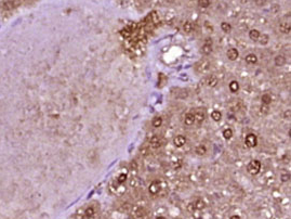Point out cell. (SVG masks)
Here are the masks:
<instances>
[{
    "mask_svg": "<svg viewBox=\"0 0 291 219\" xmlns=\"http://www.w3.org/2000/svg\"><path fill=\"white\" fill-rule=\"evenodd\" d=\"M185 143H186V138L182 135L177 136V137L173 139V144L177 148H182L183 145H185Z\"/></svg>",
    "mask_w": 291,
    "mask_h": 219,
    "instance_id": "8",
    "label": "cell"
},
{
    "mask_svg": "<svg viewBox=\"0 0 291 219\" xmlns=\"http://www.w3.org/2000/svg\"><path fill=\"white\" fill-rule=\"evenodd\" d=\"M152 125H153V127H155V128H158V127H160L161 125H163V118L159 117V116L155 117L152 122Z\"/></svg>",
    "mask_w": 291,
    "mask_h": 219,
    "instance_id": "23",
    "label": "cell"
},
{
    "mask_svg": "<svg viewBox=\"0 0 291 219\" xmlns=\"http://www.w3.org/2000/svg\"><path fill=\"white\" fill-rule=\"evenodd\" d=\"M195 117V123L196 124H201L203 122V119L206 118V114L205 112H201V111H198L194 114Z\"/></svg>",
    "mask_w": 291,
    "mask_h": 219,
    "instance_id": "12",
    "label": "cell"
},
{
    "mask_svg": "<svg viewBox=\"0 0 291 219\" xmlns=\"http://www.w3.org/2000/svg\"><path fill=\"white\" fill-rule=\"evenodd\" d=\"M94 214H95V211H94V208H93V207H88V208L86 209V216L88 218L93 217Z\"/></svg>",
    "mask_w": 291,
    "mask_h": 219,
    "instance_id": "27",
    "label": "cell"
},
{
    "mask_svg": "<svg viewBox=\"0 0 291 219\" xmlns=\"http://www.w3.org/2000/svg\"><path fill=\"white\" fill-rule=\"evenodd\" d=\"M246 62L248 63V64H255V63L258 62V58L255 55H253V53H250V55H248L245 58Z\"/></svg>",
    "mask_w": 291,
    "mask_h": 219,
    "instance_id": "16",
    "label": "cell"
},
{
    "mask_svg": "<svg viewBox=\"0 0 291 219\" xmlns=\"http://www.w3.org/2000/svg\"><path fill=\"white\" fill-rule=\"evenodd\" d=\"M226 55H227V58H228V60L235 61L236 59L238 58L239 53H238V51H237V49H235V48H231V49H228V50H227Z\"/></svg>",
    "mask_w": 291,
    "mask_h": 219,
    "instance_id": "10",
    "label": "cell"
},
{
    "mask_svg": "<svg viewBox=\"0 0 291 219\" xmlns=\"http://www.w3.org/2000/svg\"><path fill=\"white\" fill-rule=\"evenodd\" d=\"M218 82H219V79H218V77L214 76V75H210V76H208L207 78H206V84H207L208 87H211V88L217 86Z\"/></svg>",
    "mask_w": 291,
    "mask_h": 219,
    "instance_id": "9",
    "label": "cell"
},
{
    "mask_svg": "<svg viewBox=\"0 0 291 219\" xmlns=\"http://www.w3.org/2000/svg\"><path fill=\"white\" fill-rule=\"evenodd\" d=\"M121 35H123V37H129L131 35V32L129 30V28H125V29H123V32H121Z\"/></svg>",
    "mask_w": 291,
    "mask_h": 219,
    "instance_id": "31",
    "label": "cell"
},
{
    "mask_svg": "<svg viewBox=\"0 0 291 219\" xmlns=\"http://www.w3.org/2000/svg\"><path fill=\"white\" fill-rule=\"evenodd\" d=\"M287 116H288V118L290 117V111H286V113H285V117L287 118Z\"/></svg>",
    "mask_w": 291,
    "mask_h": 219,
    "instance_id": "34",
    "label": "cell"
},
{
    "mask_svg": "<svg viewBox=\"0 0 291 219\" xmlns=\"http://www.w3.org/2000/svg\"><path fill=\"white\" fill-rule=\"evenodd\" d=\"M221 28H222L223 32H225V33H229V32L232 30L231 24H229V23H226V22H223V23H222V24H221Z\"/></svg>",
    "mask_w": 291,
    "mask_h": 219,
    "instance_id": "25",
    "label": "cell"
},
{
    "mask_svg": "<svg viewBox=\"0 0 291 219\" xmlns=\"http://www.w3.org/2000/svg\"><path fill=\"white\" fill-rule=\"evenodd\" d=\"M261 167H262V165L260 163V161L253 159V161H251L250 163L248 164L247 170L251 175H258V174L260 173V170H261Z\"/></svg>",
    "mask_w": 291,
    "mask_h": 219,
    "instance_id": "1",
    "label": "cell"
},
{
    "mask_svg": "<svg viewBox=\"0 0 291 219\" xmlns=\"http://www.w3.org/2000/svg\"><path fill=\"white\" fill-rule=\"evenodd\" d=\"M205 202L203 201H201V200H196L195 202H193V203H191L189 204V207H188V209L189 211H201V209H203L205 208Z\"/></svg>",
    "mask_w": 291,
    "mask_h": 219,
    "instance_id": "6",
    "label": "cell"
},
{
    "mask_svg": "<svg viewBox=\"0 0 291 219\" xmlns=\"http://www.w3.org/2000/svg\"><path fill=\"white\" fill-rule=\"evenodd\" d=\"M211 117H212V119H213V121L219 122L220 119L222 118V113L220 112V111L215 110V111H213V112L211 113Z\"/></svg>",
    "mask_w": 291,
    "mask_h": 219,
    "instance_id": "22",
    "label": "cell"
},
{
    "mask_svg": "<svg viewBox=\"0 0 291 219\" xmlns=\"http://www.w3.org/2000/svg\"><path fill=\"white\" fill-rule=\"evenodd\" d=\"M286 63V58L283 55H277L275 58V64L277 66H283Z\"/></svg>",
    "mask_w": 291,
    "mask_h": 219,
    "instance_id": "19",
    "label": "cell"
},
{
    "mask_svg": "<svg viewBox=\"0 0 291 219\" xmlns=\"http://www.w3.org/2000/svg\"><path fill=\"white\" fill-rule=\"evenodd\" d=\"M195 152L197 153L198 155H205L206 153H207V149H206V147L203 144H199L196 147V149H195Z\"/></svg>",
    "mask_w": 291,
    "mask_h": 219,
    "instance_id": "17",
    "label": "cell"
},
{
    "mask_svg": "<svg viewBox=\"0 0 291 219\" xmlns=\"http://www.w3.org/2000/svg\"><path fill=\"white\" fill-rule=\"evenodd\" d=\"M135 217H137V219H147L148 215H147L146 211L144 208H139L135 211Z\"/></svg>",
    "mask_w": 291,
    "mask_h": 219,
    "instance_id": "14",
    "label": "cell"
},
{
    "mask_svg": "<svg viewBox=\"0 0 291 219\" xmlns=\"http://www.w3.org/2000/svg\"><path fill=\"white\" fill-rule=\"evenodd\" d=\"M260 38H261V40H260V42H261V44H266L267 42H268V36H267V35H262V37L260 36ZM260 38H259V39H260Z\"/></svg>",
    "mask_w": 291,
    "mask_h": 219,
    "instance_id": "30",
    "label": "cell"
},
{
    "mask_svg": "<svg viewBox=\"0 0 291 219\" xmlns=\"http://www.w3.org/2000/svg\"><path fill=\"white\" fill-rule=\"evenodd\" d=\"M148 145L152 149H158L161 145V140L158 136H152L148 140Z\"/></svg>",
    "mask_w": 291,
    "mask_h": 219,
    "instance_id": "7",
    "label": "cell"
},
{
    "mask_svg": "<svg viewBox=\"0 0 291 219\" xmlns=\"http://www.w3.org/2000/svg\"><path fill=\"white\" fill-rule=\"evenodd\" d=\"M211 51H212V48H211V42L210 44H209V42H205V44H203V47H201V52H203L205 55H208L211 53Z\"/></svg>",
    "mask_w": 291,
    "mask_h": 219,
    "instance_id": "15",
    "label": "cell"
},
{
    "mask_svg": "<svg viewBox=\"0 0 291 219\" xmlns=\"http://www.w3.org/2000/svg\"><path fill=\"white\" fill-rule=\"evenodd\" d=\"M147 152H148V150L145 149V148H142V149H141V153H142V155H146Z\"/></svg>",
    "mask_w": 291,
    "mask_h": 219,
    "instance_id": "33",
    "label": "cell"
},
{
    "mask_svg": "<svg viewBox=\"0 0 291 219\" xmlns=\"http://www.w3.org/2000/svg\"><path fill=\"white\" fill-rule=\"evenodd\" d=\"M183 29H184V32H186V33H191V32H193V29H194V25H193V23H191V22H185L184 24H183Z\"/></svg>",
    "mask_w": 291,
    "mask_h": 219,
    "instance_id": "21",
    "label": "cell"
},
{
    "mask_svg": "<svg viewBox=\"0 0 291 219\" xmlns=\"http://www.w3.org/2000/svg\"><path fill=\"white\" fill-rule=\"evenodd\" d=\"M126 179H127V175H126V174H121V175H119L118 179H117V182H118L119 185H121V183L125 182Z\"/></svg>",
    "mask_w": 291,
    "mask_h": 219,
    "instance_id": "29",
    "label": "cell"
},
{
    "mask_svg": "<svg viewBox=\"0 0 291 219\" xmlns=\"http://www.w3.org/2000/svg\"><path fill=\"white\" fill-rule=\"evenodd\" d=\"M289 177H290V176L287 174V175H283V176H281V179H283V181H287V180H289Z\"/></svg>",
    "mask_w": 291,
    "mask_h": 219,
    "instance_id": "32",
    "label": "cell"
},
{
    "mask_svg": "<svg viewBox=\"0 0 291 219\" xmlns=\"http://www.w3.org/2000/svg\"><path fill=\"white\" fill-rule=\"evenodd\" d=\"M167 1H168V2H173L174 0H167Z\"/></svg>",
    "mask_w": 291,
    "mask_h": 219,
    "instance_id": "37",
    "label": "cell"
},
{
    "mask_svg": "<svg viewBox=\"0 0 291 219\" xmlns=\"http://www.w3.org/2000/svg\"><path fill=\"white\" fill-rule=\"evenodd\" d=\"M261 101H262V103H263V104H265V105L271 104V102H272V96H271V95H268V93H264V95L262 96V98H261Z\"/></svg>",
    "mask_w": 291,
    "mask_h": 219,
    "instance_id": "20",
    "label": "cell"
},
{
    "mask_svg": "<svg viewBox=\"0 0 291 219\" xmlns=\"http://www.w3.org/2000/svg\"><path fill=\"white\" fill-rule=\"evenodd\" d=\"M223 136H224L225 139H231L232 137H233V130H232L231 128L224 129V131H223Z\"/></svg>",
    "mask_w": 291,
    "mask_h": 219,
    "instance_id": "26",
    "label": "cell"
},
{
    "mask_svg": "<svg viewBox=\"0 0 291 219\" xmlns=\"http://www.w3.org/2000/svg\"><path fill=\"white\" fill-rule=\"evenodd\" d=\"M279 30L283 34H289L291 27H290V23L289 22H281L279 24Z\"/></svg>",
    "mask_w": 291,
    "mask_h": 219,
    "instance_id": "13",
    "label": "cell"
},
{
    "mask_svg": "<svg viewBox=\"0 0 291 219\" xmlns=\"http://www.w3.org/2000/svg\"><path fill=\"white\" fill-rule=\"evenodd\" d=\"M260 36H261V34H260V32L258 29H252L250 30L249 33V37L252 40H258V39L260 38Z\"/></svg>",
    "mask_w": 291,
    "mask_h": 219,
    "instance_id": "18",
    "label": "cell"
},
{
    "mask_svg": "<svg viewBox=\"0 0 291 219\" xmlns=\"http://www.w3.org/2000/svg\"><path fill=\"white\" fill-rule=\"evenodd\" d=\"M245 143L246 145H247L248 148H253L257 145L258 143V138L257 136L254 135V133H249V135L246 137L245 139Z\"/></svg>",
    "mask_w": 291,
    "mask_h": 219,
    "instance_id": "5",
    "label": "cell"
},
{
    "mask_svg": "<svg viewBox=\"0 0 291 219\" xmlns=\"http://www.w3.org/2000/svg\"><path fill=\"white\" fill-rule=\"evenodd\" d=\"M160 182H159L158 180H154L151 182V185H149L148 187V191L151 193L152 195H157L159 192H160Z\"/></svg>",
    "mask_w": 291,
    "mask_h": 219,
    "instance_id": "3",
    "label": "cell"
},
{
    "mask_svg": "<svg viewBox=\"0 0 291 219\" xmlns=\"http://www.w3.org/2000/svg\"><path fill=\"white\" fill-rule=\"evenodd\" d=\"M229 219H241V218L239 217L238 215H233V216H232V217L229 218Z\"/></svg>",
    "mask_w": 291,
    "mask_h": 219,
    "instance_id": "35",
    "label": "cell"
},
{
    "mask_svg": "<svg viewBox=\"0 0 291 219\" xmlns=\"http://www.w3.org/2000/svg\"><path fill=\"white\" fill-rule=\"evenodd\" d=\"M184 123L187 126H192L193 124H195V117H194V113L193 112H188L186 113L184 117Z\"/></svg>",
    "mask_w": 291,
    "mask_h": 219,
    "instance_id": "11",
    "label": "cell"
},
{
    "mask_svg": "<svg viewBox=\"0 0 291 219\" xmlns=\"http://www.w3.org/2000/svg\"><path fill=\"white\" fill-rule=\"evenodd\" d=\"M156 219H167V218H165V217H163V216H159V217H157Z\"/></svg>",
    "mask_w": 291,
    "mask_h": 219,
    "instance_id": "36",
    "label": "cell"
},
{
    "mask_svg": "<svg viewBox=\"0 0 291 219\" xmlns=\"http://www.w3.org/2000/svg\"><path fill=\"white\" fill-rule=\"evenodd\" d=\"M195 69H196V70L198 73H201V74H203V73L208 72L209 69H210V62H209L208 60H200L196 64Z\"/></svg>",
    "mask_w": 291,
    "mask_h": 219,
    "instance_id": "2",
    "label": "cell"
},
{
    "mask_svg": "<svg viewBox=\"0 0 291 219\" xmlns=\"http://www.w3.org/2000/svg\"><path fill=\"white\" fill-rule=\"evenodd\" d=\"M198 6L201 8H208L210 6V0H198Z\"/></svg>",
    "mask_w": 291,
    "mask_h": 219,
    "instance_id": "28",
    "label": "cell"
},
{
    "mask_svg": "<svg viewBox=\"0 0 291 219\" xmlns=\"http://www.w3.org/2000/svg\"><path fill=\"white\" fill-rule=\"evenodd\" d=\"M229 90H231L232 92H237V91L239 90L238 81H231V84H229Z\"/></svg>",
    "mask_w": 291,
    "mask_h": 219,
    "instance_id": "24",
    "label": "cell"
},
{
    "mask_svg": "<svg viewBox=\"0 0 291 219\" xmlns=\"http://www.w3.org/2000/svg\"><path fill=\"white\" fill-rule=\"evenodd\" d=\"M21 4V0H6L2 4V8L4 10H12Z\"/></svg>",
    "mask_w": 291,
    "mask_h": 219,
    "instance_id": "4",
    "label": "cell"
}]
</instances>
